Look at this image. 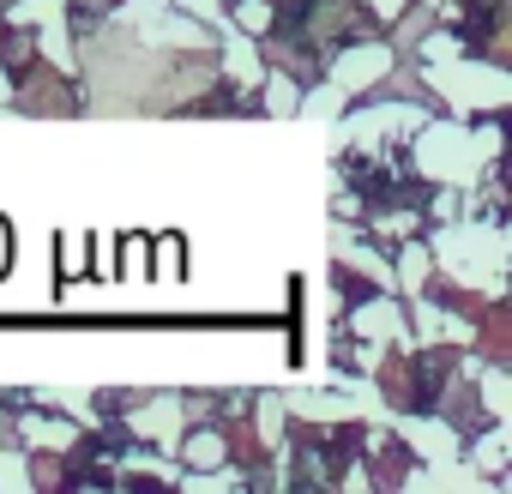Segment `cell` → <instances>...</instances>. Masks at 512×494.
I'll return each mask as SVG.
<instances>
[{
    "label": "cell",
    "mask_w": 512,
    "mask_h": 494,
    "mask_svg": "<svg viewBox=\"0 0 512 494\" xmlns=\"http://www.w3.org/2000/svg\"><path fill=\"white\" fill-rule=\"evenodd\" d=\"M157 254H163V260H157V272H181V241H175V235H169V241H157Z\"/></svg>",
    "instance_id": "cell-1"
},
{
    "label": "cell",
    "mask_w": 512,
    "mask_h": 494,
    "mask_svg": "<svg viewBox=\"0 0 512 494\" xmlns=\"http://www.w3.org/2000/svg\"><path fill=\"white\" fill-rule=\"evenodd\" d=\"M7 266H13V229H7V217H0V278H7Z\"/></svg>",
    "instance_id": "cell-2"
},
{
    "label": "cell",
    "mask_w": 512,
    "mask_h": 494,
    "mask_svg": "<svg viewBox=\"0 0 512 494\" xmlns=\"http://www.w3.org/2000/svg\"><path fill=\"white\" fill-rule=\"evenodd\" d=\"M61 272H85V254H73V241H61Z\"/></svg>",
    "instance_id": "cell-3"
}]
</instances>
